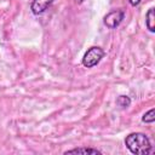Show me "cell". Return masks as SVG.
<instances>
[{
  "mask_svg": "<svg viewBox=\"0 0 155 155\" xmlns=\"http://www.w3.org/2000/svg\"><path fill=\"white\" fill-rule=\"evenodd\" d=\"M76 1V4H82L84 2V0H75Z\"/></svg>",
  "mask_w": 155,
  "mask_h": 155,
  "instance_id": "cell-10",
  "label": "cell"
},
{
  "mask_svg": "<svg viewBox=\"0 0 155 155\" xmlns=\"http://www.w3.org/2000/svg\"><path fill=\"white\" fill-rule=\"evenodd\" d=\"M142 121L143 122H147V124H153L155 121V110L154 109H150L148 113H145L142 117Z\"/></svg>",
  "mask_w": 155,
  "mask_h": 155,
  "instance_id": "cell-8",
  "label": "cell"
},
{
  "mask_svg": "<svg viewBox=\"0 0 155 155\" xmlns=\"http://www.w3.org/2000/svg\"><path fill=\"white\" fill-rule=\"evenodd\" d=\"M116 104H117L119 107H121L122 109H125V108L130 107V104H131V99H130L127 96H120V97L116 99Z\"/></svg>",
  "mask_w": 155,
  "mask_h": 155,
  "instance_id": "cell-7",
  "label": "cell"
},
{
  "mask_svg": "<svg viewBox=\"0 0 155 155\" xmlns=\"http://www.w3.org/2000/svg\"><path fill=\"white\" fill-rule=\"evenodd\" d=\"M154 21H155L154 8H149V11L147 12V16H145V24H147V28H148L150 31H154V30H155Z\"/></svg>",
  "mask_w": 155,
  "mask_h": 155,
  "instance_id": "cell-6",
  "label": "cell"
},
{
  "mask_svg": "<svg viewBox=\"0 0 155 155\" xmlns=\"http://www.w3.org/2000/svg\"><path fill=\"white\" fill-rule=\"evenodd\" d=\"M130 1V4L132 5V6H137L139 2H140V0H128Z\"/></svg>",
  "mask_w": 155,
  "mask_h": 155,
  "instance_id": "cell-9",
  "label": "cell"
},
{
  "mask_svg": "<svg viewBox=\"0 0 155 155\" xmlns=\"http://www.w3.org/2000/svg\"><path fill=\"white\" fill-rule=\"evenodd\" d=\"M64 154H102V151L93 148H76V149L68 150Z\"/></svg>",
  "mask_w": 155,
  "mask_h": 155,
  "instance_id": "cell-5",
  "label": "cell"
},
{
  "mask_svg": "<svg viewBox=\"0 0 155 155\" xmlns=\"http://www.w3.org/2000/svg\"><path fill=\"white\" fill-rule=\"evenodd\" d=\"M125 144L127 149L136 155H147L151 153V144L149 138L140 132L130 133L125 138Z\"/></svg>",
  "mask_w": 155,
  "mask_h": 155,
  "instance_id": "cell-1",
  "label": "cell"
},
{
  "mask_svg": "<svg viewBox=\"0 0 155 155\" xmlns=\"http://www.w3.org/2000/svg\"><path fill=\"white\" fill-rule=\"evenodd\" d=\"M54 0H33L31 2V11L34 15H41L42 12H45Z\"/></svg>",
  "mask_w": 155,
  "mask_h": 155,
  "instance_id": "cell-4",
  "label": "cell"
},
{
  "mask_svg": "<svg viewBox=\"0 0 155 155\" xmlns=\"http://www.w3.org/2000/svg\"><path fill=\"white\" fill-rule=\"evenodd\" d=\"M125 17V12L122 10H114L111 12H109L108 15H105L104 17V24L110 28V29H114L116 27L120 25V23L122 22Z\"/></svg>",
  "mask_w": 155,
  "mask_h": 155,
  "instance_id": "cell-3",
  "label": "cell"
},
{
  "mask_svg": "<svg viewBox=\"0 0 155 155\" xmlns=\"http://www.w3.org/2000/svg\"><path fill=\"white\" fill-rule=\"evenodd\" d=\"M104 56V51L98 47V46H92L90 47L86 53L84 54V58H82V64L86 67V68H92L94 65H97L99 63V61L103 58Z\"/></svg>",
  "mask_w": 155,
  "mask_h": 155,
  "instance_id": "cell-2",
  "label": "cell"
}]
</instances>
